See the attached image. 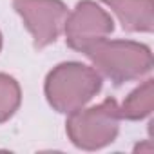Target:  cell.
<instances>
[{"mask_svg":"<svg viewBox=\"0 0 154 154\" xmlns=\"http://www.w3.org/2000/svg\"><path fill=\"white\" fill-rule=\"evenodd\" d=\"M100 87L102 76L94 67L78 62H65L47 74L45 96L53 109L71 114L91 102Z\"/></svg>","mask_w":154,"mask_h":154,"instance_id":"cell-1","label":"cell"},{"mask_svg":"<svg viewBox=\"0 0 154 154\" xmlns=\"http://www.w3.org/2000/svg\"><path fill=\"white\" fill-rule=\"evenodd\" d=\"M85 54L93 65L116 84L138 80L152 69L150 49L129 40H100L91 45Z\"/></svg>","mask_w":154,"mask_h":154,"instance_id":"cell-2","label":"cell"},{"mask_svg":"<svg viewBox=\"0 0 154 154\" xmlns=\"http://www.w3.org/2000/svg\"><path fill=\"white\" fill-rule=\"evenodd\" d=\"M120 105L116 100H105L91 109H78L67 120L71 141L85 150L102 149L114 141L120 129Z\"/></svg>","mask_w":154,"mask_h":154,"instance_id":"cell-3","label":"cell"},{"mask_svg":"<svg viewBox=\"0 0 154 154\" xmlns=\"http://www.w3.org/2000/svg\"><path fill=\"white\" fill-rule=\"evenodd\" d=\"M13 6L33 35L38 49L60 36L69 15L60 0H13Z\"/></svg>","mask_w":154,"mask_h":154,"instance_id":"cell-4","label":"cell"},{"mask_svg":"<svg viewBox=\"0 0 154 154\" xmlns=\"http://www.w3.org/2000/svg\"><path fill=\"white\" fill-rule=\"evenodd\" d=\"M112 18L91 0H84L76 6L74 11L67 15L63 26L67 44L82 53H85L96 42L107 38L112 33Z\"/></svg>","mask_w":154,"mask_h":154,"instance_id":"cell-5","label":"cell"},{"mask_svg":"<svg viewBox=\"0 0 154 154\" xmlns=\"http://www.w3.org/2000/svg\"><path fill=\"white\" fill-rule=\"evenodd\" d=\"M120 18L123 29L132 33H150L154 27L152 0H103Z\"/></svg>","mask_w":154,"mask_h":154,"instance_id":"cell-6","label":"cell"},{"mask_svg":"<svg viewBox=\"0 0 154 154\" xmlns=\"http://www.w3.org/2000/svg\"><path fill=\"white\" fill-rule=\"evenodd\" d=\"M152 107H154V84L152 80H145L125 98V102L120 107V116L127 120H141L152 112Z\"/></svg>","mask_w":154,"mask_h":154,"instance_id":"cell-7","label":"cell"},{"mask_svg":"<svg viewBox=\"0 0 154 154\" xmlns=\"http://www.w3.org/2000/svg\"><path fill=\"white\" fill-rule=\"evenodd\" d=\"M20 105V87L15 78L0 72V123L9 120Z\"/></svg>","mask_w":154,"mask_h":154,"instance_id":"cell-8","label":"cell"},{"mask_svg":"<svg viewBox=\"0 0 154 154\" xmlns=\"http://www.w3.org/2000/svg\"><path fill=\"white\" fill-rule=\"evenodd\" d=\"M0 47H2V35H0Z\"/></svg>","mask_w":154,"mask_h":154,"instance_id":"cell-9","label":"cell"}]
</instances>
